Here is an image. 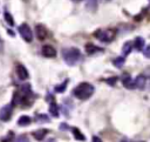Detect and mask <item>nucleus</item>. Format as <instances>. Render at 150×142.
Returning <instances> with one entry per match:
<instances>
[{
	"label": "nucleus",
	"instance_id": "10",
	"mask_svg": "<svg viewBox=\"0 0 150 142\" xmlns=\"http://www.w3.org/2000/svg\"><path fill=\"white\" fill-rule=\"evenodd\" d=\"M84 48H86L87 54H89V55H93V54H95V53H97V52H103V48L97 47V46H95L94 43H87Z\"/></svg>",
	"mask_w": 150,
	"mask_h": 142
},
{
	"label": "nucleus",
	"instance_id": "24",
	"mask_svg": "<svg viewBox=\"0 0 150 142\" xmlns=\"http://www.w3.org/2000/svg\"><path fill=\"white\" fill-rule=\"evenodd\" d=\"M13 138H14V134H13L12 131H9V133H8V135H7L6 137L1 138V142H11Z\"/></svg>",
	"mask_w": 150,
	"mask_h": 142
},
{
	"label": "nucleus",
	"instance_id": "20",
	"mask_svg": "<svg viewBox=\"0 0 150 142\" xmlns=\"http://www.w3.org/2000/svg\"><path fill=\"white\" fill-rule=\"evenodd\" d=\"M123 65H124V58H123V56H117V58L114 60V66H115V67L121 68V67H123Z\"/></svg>",
	"mask_w": 150,
	"mask_h": 142
},
{
	"label": "nucleus",
	"instance_id": "27",
	"mask_svg": "<svg viewBox=\"0 0 150 142\" xmlns=\"http://www.w3.org/2000/svg\"><path fill=\"white\" fill-rule=\"evenodd\" d=\"M60 129H62V130H67V129H69V127H68L66 123H61V124H60Z\"/></svg>",
	"mask_w": 150,
	"mask_h": 142
},
{
	"label": "nucleus",
	"instance_id": "1",
	"mask_svg": "<svg viewBox=\"0 0 150 142\" xmlns=\"http://www.w3.org/2000/svg\"><path fill=\"white\" fill-rule=\"evenodd\" d=\"M94 86L89 82H81L80 84H77L74 90L73 94L75 95V97H77L79 100H87L89 99L93 94H94Z\"/></svg>",
	"mask_w": 150,
	"mask_h": 142
},
{
	"label": "nucleus",
	"instance_id": "18",
	"mask_svg": "<svg viewBox=\"0 0 150 142\" xmlns=\"http://www.w3.org/2000/svg\"><path fill=\"white\" fill-rule=\"evenodd\" d=\"M4 19H5V21L9 25V26H14V19H13V16H12V14L11 13H8V12H5L4 13Z\"/></svg>",
	"mask_w": 150,
	"mask_h": 142
},
{
	"label": "nucleus",
	"instance_id": "22",
	"mask_svg": "<svg viewBox=\"0 0 150 142\" xmlns=\"http://www.w3.org/2000/svg\"><path fill=\"white\" fill-rule=\"evenodd\" d=\"M13 142H29V138L26 135H20L15 140H13Z\"/></svg>",
	"mask_w": 150,
	"mask_h": 142
},
{
	"label": "nucleus",
	"instance_id": "26",
	"mask_svg": "<svg viewBox=\"0 0 150 142\" xmlns=\"http://www.w3.org/2000/svg\"><path fill=\"white\" fill-rule=\"evenodd\" d=\"M144 56L148 58V59H150V45H148L145 47V49H144Z\"/></svg>",
	"mask_w": 150,
	"mask_h": 142
},
{
	"label": "nucleus",
	"instance_id": "28",
	"mask_svg": "<svg viewBox=\"0 0 150 142\" xmlns=\"http://www.w3.org/2000/svg\"><path fill=\"white\" fill-rule=\"evenodd\" d=\"M91 142H102V140H101L100 137H97V136H93Z\"/></svg>",
	"mask_w": 150,
	"mask_h": 142
},
{
	"label": "nucleus",
	"instance_id": "23",
	"mask_svg": "<svg viewBox=\"0 0 150 142\" xmlns=\"http://www.w3.org/2000/svg\"><path fill=\"white\" fill-rule=\"evenodd\" d=\"M96 5H97V1L96 0H87V7L88 8L95 9L96 8Z\"/></svg>",
	"mask_w": 150,
	"mask_h": 142
},
{
	"label": "nucleus",
	"instance_id": "14",
	"mask_svg": "<svg viewBox=\"0 0 150 142\" xmlns=\"http://www.w3.org/2000/svg\"><path fill=\"white\" fill-rule=\"evenodd\" d=\"M30 122H32V119L29 116H27V115H22L18 120V124L21 126V127L22 126H28V124H30Z\"/></svg>",
	"mask_w": 150,
	"mask_h": 142
},
{
	"label": "nucleus",
	"instance_id": "16",
	"mask_svg": "<svg viewBox=\"0 0 150 142\" xmlns=\"http://www.w3.org/2000/svg\"><path fill=\"white\" fill-rule=\"evenodd\" d=\"M71 131H73V135H74V137H75L76 140H79V141H86L84 135H83L77 128H71Z\"/></svg>",
	"mask_w": 150,
	"mask_h": 142
},
{
	"label": "nucleus",
	"instance_id": "29",
	"mask_svg": "<svg viewBox=\"0 0 150 142\" xmlns=\"http://www.w3.org/2000/svg\"><path fill=\"white\" fill-rule=\"evenodd\" d=\"M74 2H80V1H82V0H73Z\"/></svg>",
	"mask_w": 150,
	"mask_h": 142
},
{
	"label": "nucleus",
	"instance_id": "15",
	"mask_svg": "<svg viewBox=\"0 0 150 142\" xmlns=\"http://www.w3.org/2000/svg\"><path fill=\"white\" fill-rule=\"evenodd\" d=\"M49 111H50V114H52L54 117H57V116H59V107H57V104H56L54 101H52V103H50V106H49Z\"/></svg>",
	"mask_w": 150,
	"mask_h": 142
},
{
	"label": "nucleus",
	"instance_id": "4",
	"mask_svg": "<svg viewBox=\"0 0 150 142\" xmlns=\"http://www.w3.org/2000/svg\"><path fill=\"white\" fill-rule=\"evenodd\" d=\"M19 33L21 34L22 39L27 42H30L33 40V32L30 29V27L27 23H21L19 26Z\"/></svg>",
	"mask_w": 150,
	"mask_h": 142
},
{
	"label": "nucleus",
	"instance_id": "7",
	"mask_svg": "<svg viewBox=\"0 0 150 142\" xmlns=\"http://www.w3.org/2000/svg\"><path fill=\"white\" fill-rule=\"evenodd\" d=\"M122 84L128 88V89H135L136 88V84H135V80H131L130 75L129 74H124L122 76Z\"/></svg>",
	"mask_w": 150,
	"mask_h": 142
},
{
	"label": "nucleus",
	"instance_id": "19",
	"mask_svg": "<svg viewBox=\"0 0 150 142\" xmlns=\"http://www.w3.org/2000/svg\"><path fill=\"white\" fill-rule=\"evenodd\" d=\"M35 120H36V122H39V123H46V122H49V117H48L46 114H39V115H36Z\"/></svg>",
	"mask_w": 150,
	"mask_h": 142
},
{
	"label": "nucleus",
	"instance_id": "8",
	"mask_svg": "<svg viewBox=\"0 0 150 142\" xmlns=\"http://www.w3.org/2000/svg\"><path fill=\"white\" fill-rule=\"evenodd\" d=\"M35 34H36L39 40H45L47 38V29H46V27L43 25H41V23L36 25L35 26Z\"/></svg>",
	"mask_w": 150,
	"mask_h": 142
},
{
	"label": "nucleus",
	"instance_id": "25",
	"mask_svg": "<svg viewBox=\"0 0 150 142\" xmlns=\"http://www.w3.org/2000/svg\"><path fill=\"white\" fill-rule=\"evenodd\" d=\"M117 80H118V77H117V76H112V77L107 79V83H108V84H110V86H114V84L117 82Z\"/></svg>",
	"mask_w": 150,
	"mask_h": 142
},
{
	"label": "nucleus",
	"instance_id": "2",
	"mask_svg": "<svg viewBox=\"0 0 150 142\" xmlns=\"http://www.w3.org/2000/svg\"><path fill=\"white\" fill-rule=\"evenodd\" d=\"M62 58L67 62V65H70V66H75L76 63H79L82 60L81 52L77 48H74V47L64 48L62 50Z\"/></svg>",
	"mask_w": 150,
	"mask_h": 142
},
{
	"label": "nucleus",
	"instance_id": "6",
	"mask_svg": "<svg viewBox=\"0 0 150 142\" xmlns=\"http://www.w3.org/2000/svg\"><path fill=\"white\" fill-rule=\"evenodd\" d=\"M15 73H16V75H18V77L20 79V80H27L28 79V70L26 69V67L23 66V65H21V63H18L16 66H15Z\"/></svg>",
	"mask_w": 150,
	"mask_h": 142
},
{
	"label": "nucleus",
	"instance_id": "9",
	"mask_svg": "<svg viewBox=\"0 0 150 142\" xmlns=\"http://www.w3.org/2000/svg\"><path fill=\"white\" fill-rule=\"evenodd\" d=\"M42 54L46 58H55L56 56V50L50 45H43L42 46Z\"/></svg>",
	"mask_w": 150,
	"mask_h": 142
},
{
	"label": "nucleus",
	"instance_id": "13",
	"mask_svg": "<svg viewBox=\"0 0 150 142\" xmlns=\"http://www.w3.org/2000/svg\"><path fill=\"white\" fill-rule=\"evenodd\" d=\"M134 43H135L134 46H135V48H136L137 50H142V49H143V47H144V45H145V41H144V39H143V38L137 36V38L135 39Z\"/></svg>",
	"mask_w": 150,
	"mask_h": 142
},
{
	"label": "nucleus",
	"instance_id": "5",
	"mask_svg": "<svg viewBox=\"0 0 150 142\" xmlns=\"http://www.w3.org/2000/svg\"><path fill=\"white\" fill-rule=\"evenodd\" d=\"M13 104H6L5 107H2L0 109V120L1 121H9L11 116H12V113H13Z\"/></svg>",
	"mask_w": 150,
	"mask_h": 142
},
{
	"label": "nucleus",
	"instance_id": "17",
	"mask_svg": "<svg viewBox=\"0 0 150 142\" xmlns=\"http://www.w3.org/2000/svg\"><path fill=\"white\" fill-rule=\"evenodd\" d=\"M131 48H132L131 42H130V41H127V42L123 45V48H122V54H123L124 56H125V55H128V54H130Z\"/></svg>",
	"mask_w": 150,
	"mask_h": 142
},
{
	"label": "nucleus",
	"instance_id": "3",
	"mask_svg": "<svg viewBox=\"0 0 150 142\" xmlns=\"http://www.w3.org/2000/svg\"><path fill=\"white\" fill-rule=\"evenodd\" d=\"M116 36V29L108 28V29H98L95 32V38L102 42H111Z\"/></svg>",
	"mask_w": 150,
	"mask_h": 142
},
{
	"label": "nucleus",
	"instance_id": "11",
	"mask_svg": "<svg viewBox=\"0 0 150 142\" xmlns=\"http://www.w3.org/2000/svg\"><path fill=\"white\" fill-rule=\"evenodd\" d=\"M47 133H48V130L42 128V129H38V130L33 131V136H34L35 140H38V141H42V140L45 138V136L47 135Z\"/></svg>",
	"mask_w": 150,
	"mask_h": 142
},
{
	"label": "nucleus",
	"instance_id": "21",
	"mask_svg": "<svg viewBox=\"0 0 150 142\" xmlns=\"http://www.w3.org/2000/svg\"><path fill=\"white\" fill-rule=\"evenodd\" d=\"M67 83H68V80L63 81V82H62V84H59V86H56V87H55V92H56V93H63V92L66 90Z\"/></svg>",
	"mask_w": 150,
	"mask_h": 142
},
{
	"label": "nucleus",
	"instance_id": "12",
	"mask_svg": "<svg viewBox=\"0 0 150 142\" xmlns=\"http://www.w3.org/2000/svg\"><path fill=\"white\" fill-rule=\"evenodd\" d=\"M135 84H136V88L138 89H143L145 87V77L143 75H138L136 79H135Z\"/></svg>",
	"mask_w": 150,
	"mask_h": 142
}]
</instances>
